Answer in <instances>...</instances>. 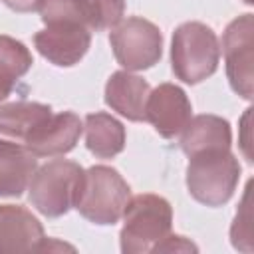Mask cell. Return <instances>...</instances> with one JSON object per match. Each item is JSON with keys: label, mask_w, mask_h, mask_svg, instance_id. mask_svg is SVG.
Masks as SVG:
<instances>
[{"label": "cell", "mask_w": 254, "mask_h": 254, "mask_svg": "<svg viewBox=\"0 0 254 254\" xmlns=\"http://www.w3.org/2000/svg\"><path fill=\"white\" fill-rule=\"evenodd\" d=\"M151 87L149 83L127 71H113L105 83V103L129 121H145V101Z\"/></svg>", "instance_id": "cell-12"}, {"label": "cell", "mask_w": 254, "mask_h": 254, "mask_svg": "<svg viewBox=\"0 0 254 254\" xmlns=\"http://www.w3.org/2000/svg\"><path fill=\"white\" fill-rule=\"evenodd\" d=\"M220 60V44L214 30L202 22H185L173 32L171 67L177 79L200 83L210 77Z\"/></svg>", "instance_id": "cell-4"}, {"label": "cell", "mask_w": 254, "mask_h": 254, "mask_svg": "<svg viewBox=\"0 0 254 254\" xmlns=\"http://www.w3.org/2000/svg\"><path fill=\"white\" fill-rule=\"evenodd\" d=\"M10 10L26 14V12H34L38 10V0H2Z\"/></svg>", "instance_id": "cell-22"}, {"label": "cell", "mask_w": 254, "mask_h": 254, "mask_svg": "<svg viewBox=\"0 0 254 254\" xmlns=\"http://www.w3.org/2000/svg\"><path fill=\"white\" fill-rule=\"evenodd\" d=\"M244 2H246V4H252V2H254V0H244Z\"/></svg>", "instance_id": "cell-23"}, {"label": "cell", "mask_w": 254, "mask_h": 254, "mask_svg": "<svg viewBox=\"0 0 254 254\" xmlns=\"http://www.w3.org/2000/svg\"><path fill=\"white\" fill-rule=\"evenodd\" d=\"M36 169V155L26 145L0 139V196H20Z\"/></svg>", "instance_id": "cell-13"}, {"label": "cell", "mask_w": 254, "mask_h": 254, "mask_svg": "<svg viewBox=\"0 0 254 254\" xmlns=\"http://www.w3.org/2000/svg\"><path fill=\"white\" fill-rule=\"evenodd\" d=\"M248 196H250V183L246 187L240 210L234 216L232 228H230V238H232V246L238 250H250V208H248Z\"/></svg>", "instance_id": "cell-20"}, {"label": "cell", "mask_w": 254, "mask_h": 254, "mask_svg": "<svg viewBox=\"0 0 254 254\" xmlns=\"http://www.w3.org/2000/svg\"><path fill=\"white\" fill-rule=\"evenodd\" d=\"M240 163L230 149H206L189 157V194L206 206L226 204L240 181Z\"/></svg>", "instance_id": "cell-2"}, {"label": "cell", "mask_w": 254, "mask_h": 254, "mask_svg": "<svg viewBox=\"0 0 254 254\" xmlns=\"http://www.w3.org/2000/svg\"><path fill=\"white\" fill-rule=\"evenodd\" d=\"M109 44L117 64L127 71L149 69L163 56L161 30L141 16H129L121 20L113 28Z\"/></svg>", "instance_id": "cell-6"}, {"label": "cell", "mask_w": 254, "mask_h": 254, "mask_svg": "<svg viewBox=\"0 0 254 254\" xmlns=\"http://www.w3.org/2000/svg\"><path fill=\"white\" fill-rule=\"evenodd\" d=\"M40 220L20 204H0V254L40 252L44 242Z\"/></svg>", "instance_id": "cell-11"}, {"label": "cell", "mask_w": 254, "mask_h": 254, "mask_svg": "<svg viewBox=\"0 0 254 254\" xmlns=\"http://www.w3.org/2000/svg\"><path fill=\"white\" fill-rule=\"evenodd\" d=\"M226 77L234 93L244 99L254 95V18L242 14L234 18L222 34Z\"/></svg>", "instance_id": "cell-7"}, {"label": "cell", "mask_w": 254, "mask_h": 254, "mask_svg": "<svg viewBox=\"0 0 254 254\" xmlns=\"http://www.w3.org/2000/svg\"><path fill=\"white\" fill-rule=\"evenodd\" d=\"M34 46L50 64L71 67L87 54L91 46V30L75 22L48 24L34 36Z\"/></svg>", "instance_id": "cell-8"}, {"label": "cell", "mask_w": 254, "mask_h": 254, "mask_svg": "<svg viewBox=\"0 0 254 254\" xmlns=\"http://www.w3.org/2000/svg\"><path fill=\"white\" fill-rule=\"evenodd\" d=\"M85 147L97 159H113L125 149V127L105 111L85 115Z\"/></svg>", "instance_id": "cell-15"}, {"label": "cell", "mask_w": 254, "mask_h": 254, "mask_svg": "<svg viewBox=\"0 0 254 254\" xmlns=\"http://www.w3.org/2000/svg\"><path fill=\"white\" fill-rule=\"evenodd\" d=\"M131 198V187L117 169L93 165L81 173L73 208L89 222L99 226L115 224Z\"/></svg>", "instance_id": "cell-1"}, {"label": "cell", "mask_w": 254, "mask_h": 254, "mask_svg": "<svg viewBox=\"0 0 254 254\" xmlns=\"http://www.w3.org/2000/svg\"><path fill=\"white\" fill-rule=\"evenodd\" d=\"M125 14V0H85V24L93 32L115 28Z\"/></svg>", "instance_id": "cell-18"}, {"label": "cell", "mask_w": 254, "mask_h": 254, "mask_svg": "<svg viewBox=\"0 0 254 254\" xmlns=\"http://www.w3.org/2000/svg\"><path fill=\"white\" fill-rule=\"evenodd\" d=\"M81 131L83 123L73 111L52 113L26 137L24 143L36 157H58L69 153L77 145Z\"/></svg>", "instance_id": "cell-10"}, {"label": "cell", "mask_w": 254, "mask_h": 254, "mask_svg": "<svg viewBox=\"0 0 254 254\" xmlns=\"http://www.w3.org/2000/svg\"><path fill=\"white\" fill-rule=\"evenodd\" d=\"M83 169L67 159H54L38 167L30 179V202L48 218L64 216L73 206V196Z\"/></svg>", "instance_id": "cell-5"}, {"label": "cell", "mask_w": 254, "mask_h": 254, "mask_svg": "<svg viewBox=\"0 0 254 254\" xmlns=\"http://www.w3.org/2000/svg\"><path fill=\"white\" fill-rule=\"evenodd\" d=\"M179 145L187 157L206 149H230L232 145L230 123L218 115H208V113L190 117L185 129L181 131Z\"/></svg>", "instance_id": "cell-14"}, {"label": "cell", "mask_w": 254, "mask_h": 254, "mask_svg": "<svg viewBox=\"0 0 254 254\" xmlns=\"http://www.w3.org/2000/svg\"><path fill=\"white\" fill-rule=\"evenodd\" d=\"M196 252L198 248L190 242V240H187L185 236H177V234H169V236H165L155 248H153V252Z\"/></svg>", "instance_id": "cell-21"}, {"label": "cell", "mask_w": 254, "mask_h": 254, "mask_svg": "<svg viewBox=\"0 0 254 254\" xmlns=\"http://www.w3.org/2000/svg\"><path fill=\"white\" fill-rule=\"evenodd\" d=\"M190 113V99L187 97L185 89L175 83H161L147 95L145 121H149L165 139L177 137L189 123Z\"/></svg>", "instance_id": "cell-9"}, {"label": "cell", "mask_w": 254, "mask_h": 254, "mask_svg": "<svg viewBox=\"0 0 254 254\" xmlns=\"http://www.w3.org/2000/svg\"><path fill=\"white\" fill-rule=\"evenodd\" d=\"M173 208L171 202L159 194L131 196L123 210V228L119 244L123 254H145L171 234Z\"/></svg>", "instance_id": "cell-3"}, {"label": "cell", "mask_w": 254, "mask_h": 254, "mask_svg": "<svg viewBox=\"0 0 254 254\" xmlns=\"http://www.w3.org/2000/svg\"><path fill=\"white\" fill-rule=\"evenodd\" d=\"M38 12L46 26L60 22H75L87 28L85 0H38Z\"/></svg>", "instance_id": "cell-19"}, {"label": "cell", "mask_w": 254, "mask_h": 254, "mask_svg": "<svg viewBox=\"0 0 254 254\" xmlns=\"http://www.w3.org/2000/svg\"><path fill=\"white\" fill-rule=\"evenodd\" d=\"M32 64V54L20 40L0 34V101L12 93L14 85L28 73Z\"/></svg>", "instance_id": "cell-17"}, {"label": "cell", "mask_w": 254, "mask_h": 254, "mask_svg": "<svg viewBox=\"0 0 254 254\" xmlns=\"http://www.w3.org/2000/svg\"><path fill=\"white\" fill-rule=\"evenodd\" d=\"M52 115V107L38 101H12L0 105V135L26 141V137Z\"/></svg>", "instance_id": "cell-16"}]
</instances>
